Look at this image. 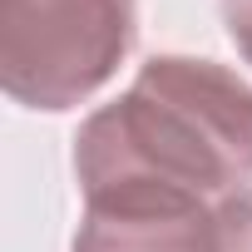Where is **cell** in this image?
<instances>
[{
	"label": "cell",
	"mask_w": 252,
	"mask_h": 252,
	"mask_svg": "<svg viewBox=\"0 0 252 252\" xmlns=\"http://www.w3.org/2000/svg\"><path fill=\"white\" fill-rule=\"evenodd\" d=\"M84 198L163 188L227 198L252 183V84L218 60L158 55L74 139Z\"/></svg>",
	"instance_id": "cell-1"
},
{
	"label": "cell",
	"mask_w": 252,
	"mask_h": 252,
	"mask_svg": "<svg viewBox=\"0 0 252 252\" xmlns=\"http://www.w3.org/2000/svg\"><path fill=\"white\" fill-rule=\"evenodd\" d=\"M218 252H252V183L218 198Z\"/></svg>",
	"instance_id": "cell-4"
},
{
	"label": "cell",
	"mask_w": 252,
	"mask_h": 252,
	"mask_svg": "<svg viewBox=\"0 0 252 252\" xmlns=\"http://www.w3.org/2000/svg\"><path fill=\"white\" fill-rule=\"evenodd\" d=\"M139 0H0V84L25 109L64 114L129 60Z\"/></svg>",
	"instance_id": "cell-2"
},
{
	"label": "cell",
	"mask_w": 252,
	"mask_h": 252,
	"mask_svg": "<svg viewBox=\"0 0 252 252\" xmlns=\"http://www.w3.org/2000/svg\"><path fill=\"white\" fill-rule=\"evenodd\" d=\"M222 5V25H227V40L237 45V55L252 64V0H218Z\"/></svg>",
	"instance_id": "cell-5"
},
{
	"label": "cell",
	"mask_w": 252,
	"mask_h": 252,
	"mask_svg": "<svg viewBox=\"0 0 252 252\" xmlns=\"http://www.w3.org/2000/svg\"><path fill=\"white\" fill-rule=\"evenodd\" d=\"M74 252H218V203L163 188L84 198Z\"/></svg>",
	"instance_id": "cell-3"
}]
</instances>
